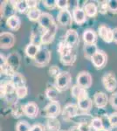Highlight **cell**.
I'll list each match as a JSON object with an SVG mask.
<instances>
[{"mask_svg":"<svg viewBox=\"0 0 117 131\" xmlns=\"http://www.w3.org/2000/svg\"><path fill=\"white\" fill-rule=\"evenodd\" d=\"M72 85V76L69 72L62 71L55 78V86L59 92L67 90Z\"/></svg>","mask_w":117,"mask_h":131,"instance_id":"cell-1","label":"cell"},{"mask_svg":"<svg viewBox=\"0 0 117 131\" xmlns=\"http://www.w3.org/2000/svg\"><path fill=\"white\" fill-rule=\"evenodd\" d=\"M51 57V52L47 48H41L34 58V63L39 67H44L49 64Z\"/></svg>","mask_w":117,"mask_h":131,"instance_id":"cell-2","label":"cell"},{"mask_svg":"<svg viewBox=\"0 0 117 131\" xmlns=\"http://www.w3.org/2000/svg\"><path fill=\"white\" fill-rule=\"evenodd\" d=\"M77 105H78L79 109L83 112H88L92 108L93 101L89 98L88 94L86 91V89L83 90L82 93L80 94V95L78 97Z\"/></svg>","mask_w":117,"mask_h":131,"instance_id":"cell-3","label":"cell"},{"mask_svg":"<svg viewBox=\"0 0 117 131\" xmlns=\"http://www.w3.org/2000/svg\"><path fill=\"white\" fill-rule=\"evenodd\" d=\"M102 84L108 92L113 93L117 88V79L115 74L112 72L106 73L102 77Z\"/></svg>","mask_w":117,"mask_h":131,"instance_id":"cell-4","label":"cell"},{"mask_svg":"<svg viewBox=\"0 0 117 131\" xmlns=\"http://www.w3.org/2000/svg\"><path fill=\"white\" fill-rule=\"evenodd\" d=\"M91 62L93 63V67L96 69H102L108 62V55L104 51L102 50H98L96 53L94 54L92 59H91Z\"/></svg>","mask_w":117,"mask_h":131,"instance_id":"cell-5","label":"cell"},{"mask_svg":"<svg viewBox=\"0 0 117 131\" xmlns=\"http://www.w3.org/2000/svg\"><path fill=\"white\" fill-rule=\"evenodd\" d=\"M76 82L77 85H79L80 88H84V89H88L90 88L93 84V78L92 75L86 71H81L79 73L76 78Z\"/></svg>","mask_w":117,"mask_h":131,"instance_id":"cell-6","label":"cell"},{"mask_svg":"<svg viewBox=\"0 0 117 131\" xmlns=\"http://www.w3.org/2000/svg\"><path fill=\"white\" fill-rule=\"evenodd\" d=\"M61 112V107L59 101H50L44 108L45 116L48 118H56Z\"/></svg>","mask_w":117,"mask_h":131,"instance_id":"cell-7","label":"cell"},{"mask_svg":"<svg viewBox=\"0 0 117 131\" xmlns=\"http://www.w3.org/2000/svg\"><path fill=\"white\" fill-rule=\"evenodd\" d=\"M16 38L12 32H2L0 34V46L1 49H10L15 45Z\"/></svg>","mask_w":117,"mask_h":131,"instance_id":"cell-8","label":"cell"},{"mask_svg":"<svg viewBox=\"0 0 117 131\" xmlns=\"http://www.w3.org/2000/svg\"><path fill=\"white\" fill-rule=\"evenodd\" d=\"M38 23L43 30H49L56 25L54 17H52V14L48 13V12H43L40 16Z\"/></svg>","mask_w":117,"mask_h":131,"instance_id":"cell-9","label":"cell"},{"mask_svg":"<svg viewBox=\"0 0 117 131\" xmlns=\"http://www.w3.org/2000/svg\"><path fill=\"white\" fill-rule=\"evenodd\" d=\"M98 34L102 39V40L106 43H111L114 41V34H113V29L108 27L106 25H101L98 27Z\"/></svg>","mask_w":117,"mask_h":131,"instance_id":"cell-10","label":"cell"},{"mask_svg":"<svg viewBox=\"0 0 117 131\" xmlns=\"http://www.w3.org/2000/svg\"><path fill=\"white\" fill-rule=\"evenodd\" d=\"M79 110H80V109H79V107H78V105L73 104V103L67 104L64 107V108L62 110L63 119L66 120V121H69L70 119L77 116Z\"/></svg>","mask_w":117,"mask_h":131,"instance_id":"cell-11","label":"cell"},{"mask_svg":"<svg viewBox=\"0 0 117 131\" xmlns=\"http://www.w3.org/2000/svg\"><path fill=\"white\" fill-rule=\"evenodd\" d=\"M57 21L59 25H63V26L70 25L73 22V14L68 9L59 10L57 15Z\"/></svg>","mask_w":117,"mask_h":131,"instance_id":"cell-12","label":"cell"},{"mask_svg":"<svg viewBox=\"0 0 117 131\" xmlns=\"http://www.w3.org/2000/svg\"><path fill=\"white\" fill-rule=\"evenodd\" d=\"M5 62L8 67L16 73L20 67V56L18 52H14L9 54L7 58H5Z\"/></svg>","mask_w":117,"mask_h":131,"instance_id":"cell-13","label":"cell"},{"mask_svg":"<svg viewBox=\"0 0 117 131\" xmlns=\"http://www.w3.org/2000/svg\"><path fill=\"white\" fill-rule=\"evenodd\" d=\"M57 29H58V26H57V24H56L54 26H52V28H50L49 30H44L43 32H42L40 43L44 44V45H47V44L52 43L54 39L55 35H56Z\"/></svg>","mask_w":117,"mask_h":131,"instance_id":"cell-14","label":"cell"},{"mask_svg":"<svg viewBox=\"0 0 117 131\" xmlns=\"http://www.w3.org/2000/svg\"><path fill=\"white\" fill-rule=\"evenodd\" d=\"M65 43L71 48L74 47L79 43V34L73 29H69L67 31L65 35V39H63Z\"/></svg>","mask_w":117,"mask_h":131,"instance_id":"cell-15","label":"cell"},{"mask_svg":"<svg viewBox=\"0 0 117 131\" xmlns=\"http://www.w3.org/2000/svg\"><path fill=\"white\" fill-rule=\"evenodd\" d=\"M39 112V106L33 101L27 102L26 104L24 105V113L27 117L31 119H34L38 116Z\"/></svg>","mask_w":117,"mask_h":131,"instance_id":"cell-16","label":"cell"},{"mask_svg":"<svg viewBox=\"0 0 117 131\" xmlns=\"http://www.w3.org/2000/svg\"><path fill=\"white\" fill-rule=\"evenodd\" d=\"M93 102L99 108H104L109 102V99L103 92H96L93 95Z\"/></svg>","mask_w":117,"mask_h":131,"instance_id":"cell-17","label":"cell"},{"mask_svg":"<svg viewBox=\"0 0 117 131\" xmlns=\"http://www.w3.org/2000/svg\"><path fill=\"white\" fill-rule=\"evenodd\" d=\"M16 86L10 81L1 82V98L12 95L16 92Z\"/></svg>","mask_w":117,"mask_h":131,"instance_id":"cell-18","label":"cell"},{"mask_svg":"<svg viewBox=\"0 0 117 131\" xmlns=\"http://www.w3.org/2000/svg\"><path fill=\"white\" fill-rule=\"evenodd\" d=\"M73 19L77 25H82L86 22L87 15L83 8L77 7L73 10Z\"/></svg>","mask_w":117,"mask_h":131,"instance_id":"cell-19","label":"cell"},{"mask_svg":"<svg viewBox=\"0 0 117 131\" xmlns=\"http://www.w3.org/2000/svg\"><path fill=\"white\" fill-rule=\"evenodd\" d=\"M82 38L85 44H88V45L96 44L97 35L95 33V31L92 30V29H87V30H85L84 32H83Z\"/></svg>","mask_w":117,"mask_h":131,"instance_id":"cell-20","label":"cell"},{"mask_svg":"<svg viewBox=\"0 0 117 131\" xmlns=\"http://www.w3.org/2000/svg\"><path fill=\"white\" fill-rule=\"evenodd\" d=\"M6 25L10 30L18 31L21 26V20L19 17H18L17 15L8 17L7 19H6Z\"/></svg>","mask_w":117,"mask_h":131,"instance_id":"cell-21","label":"cell"},{"mask_svg":"<svg viewBox=\"0 0 117 131\" xmlns=\"http://www.w3.org/2000/svg\"><path fill=\"white\" fill-rule=\"evenodd\" d=\"M40 49H41V47H40L39 45H38V44H34V43H30L25 46V54H26L27 57H29V58L33 59V60H34V58L38 54V52H39Z\"/></svg>","mask_w":117,"mask_h":131,"instance_id":"cell-22","label":"cell"},{"mask_svg":"<svg viewBox=\"0 0 117 131\" xmlns=\"http://www.w3.org/2000/svg\"><path fill=\"white\" fill-rule=\"evenodd\" d=\"M83 10H84L87 17L93 18V17H94L97 14L98 10H99V8H98V6L95 5L94 3L89 2V3L85 4L84 7H83Z\"/></svg>","mask_w":117,"mask_h":131,"instance_id":"cell-23","label":"cell"},{"mask_svg":"<svg viewBox=\"0 0 117 131\" xmlns=\"http://www.w3.org/2000/svg\"><path fill=\"white\" fill-rule=\"evenodd\" d=\"M10 81L14 84L16 88H18V86H25V78L23 74H21L18 72H16L13 75L10 77Z\"/></svg>","mask_w":117,"mask_h":131,"instance_id":"cell-24","label":"cell"},{"mask_svg":"<svg viewBox=\"0 0 117 131\" xmlns=\"http://www.w3.org/2000/svg\"><path fill=\"white\" fill-rule=\"evenodd\" d=\"M46 128L48 131H60V123L57 118H48L46 121Z\"/></svg>","mask_w":117,"mask_h":131,"instance_id":"cell-25","label":"cell"},{"mask_svg":"<svg viewBox=\"0 0 117 131\" xmlns=\"http://www.w3.org/2000/svg\"><path fill=\"white\" fill-rule=\"evenodd\" d=\"M99 50L96 46V44L93 45H88V44H85L84 45V55L87 59L91 60L92 57L96 53V52Z\"/></svg>","mask_w":117,"mask_h":131,"instance_id":"cell-26","label":"cell"},{"mask_svg":"<svg viewBox=\"0 0 117 131\" xmlns=\"http://www.w3.org/2000/svg\"><path fill=\"white\" fill-rule=\"evenodd\" d=\"M59 91L57 89L56 86H48L46 89V95L51 101H56L59 95Z\"/></svg>","mask_w":117,"mask_h":131,"instance_id":"cell-27","label":"cell"},{"mask_svg":"<svg viewBox=\"0 0 117 131\" xmlns=\"http://www.w3.org/2000/svg\"><path fill=\"white\" fill-rule=\"evenodd\" d=\"M16 10L20 13H27L29 12V7L27 5V1L25 0H20V1H13Z\"/></svg>","mask_w":117,"mask_h":131,"instance_id":"cell-28","label":"cell"},{"mask_svg":"<svg viewBox=\"0 0 117 131\" xmlns=\"http://www.w3.org/2000/svg\"><path fill=\"white\" fill-rule=\"evenodd\" d=\"M76 60V53L72 52L71 53L67 54L65 56H60V62L63 65L66 66H71L73 65Z\"/></svg>","mask_w":117,"mask_h":131,"instance_id":"cell-29","label":"cell"},{"mask_svg":"<svg viewBox=\"0 0 117 131\" xmlns=\"http://www.w3.org/2000/svg\"><path fill=\"white\" fill-rule=\"evenodd\" d=\"M42 13H43V12H42L39 8L31 9V10H29V12H27V18H28V19L30 21L36 22V21H39Z\"/></svg>","mask_w":117,"mask_h":131,"instance_id":"cell-30","label":"cell"},{"mask_svg":"<svg viewBox=\"0 0 117 131\" xmlns=\"http://www.w3.org/2000/svg\"><path fill=\"white\" fill-rule=\"evenodd\" d=\"M12 115H13L14 117H19L25 113H24V106L20 105L19 103H17L14 102L13 105L12 107Z\"/></svg>","mask_w":117,"mask_h":131,"instance_id":"cell-31","label":"cell"},{"mask_svg":"<svg viewBox=\"0 0 117 131\" xmlns=\"http://www.w3.org/2000/svg\"><path fill=\"white\" fill-rule=\"evenodd\" d=\"M91 126L93 129H95V131L100 130V129H103L104 126H103V122L102 120L99 117H93L92 120H91Z\"/></svg>","mask_w":117,"mask_h":131,"instance_id":"cell-32","label":"cell"},{"mask_svg":"<svg viewBox=\"0 0 117 131\" xmlns=\"http://www.w3.org/2000/svg\"><path fill=\"white\" fill-rule=\"evenodd\" d=\"M15 94H16V97L18 99H24L28 94V88H27L26 86H18V88H16Z\"/></svg>","mask_w":117,"mask_h":131,"instance_id":"cell-33","label":"cell"},{"mask_svg":"<svg viewBox=\"0 0 117 131\" xmlns=\"http://www.w3.org/2000/svg\"><path fill=\"white\" fill-rule=\"evenodd\" d=\"M31 126L26 121H19L16 125V131H30Z\"/></svg>","mask_w":117,"mask_h":131,"instance_id":"cell-34","label":"cell"},{"mask_svg":"<svg viewBox=\"0 0 117 131\" xmlns=\"http://www.w3.org/2000/svg\"><path fill=\"white\" fill-rule=\"evenodd\" d=\"M83 90H84V88H80V86H79V85L75 84V85H73V86H72V89H71L72 96H73V98H75L76 100H77L78 97L80 95V94L82 93Z\"/></svg>","mask_w":117,"mask_h":131,"instance_id":"cell-35","label":"cell"},{"mask_svg":"<svg viewBox=\"0 0 117 131\" xmlns=\"http://www.w3.org/2000/svg\"><path fill=\"white\" fill-rule=\"evenodd\" d=\"M108 12L113 14H117V0H109L108 1Z\"/></svg>","mask_w":117,"mask_h":131,"instance_id":"cell-36","label":"cell"},{"mask_svg":"<svg viewBox=\"0 0 117 131\" xmlns=\"http://www.w3.org/2000/svg\"><path fill=\"white\" fill-rule=\"evenodd\" d=\"M108 122L112 128H117V112H114L108 115Z\"/></svg>","mask_w":117,"mask_h":131,"instance_id":"cell-37","label":"cell"},{"mask_svg":"<svg viewBox=\"0 0 117 131\" xmlns=\"http://www.w3.org/2000/svg\"><path fill=\"white\" fill-rule=\"evenodd\" d=\"M57 7L59 10H67L69 7V1L67 0H57Z\"/></svg>","mask_w":117,"mask_h":131,"instance_id":"cell-38","label":"cell"},{"mask_svg":"<svg viewBox=\"0 0 117 131\" xmlns=\"http://www.w3.org/2000/svg\"><path fill=\"white\" fill-rule=\"evenodd\" d=\"M48 72H49V74H50V76H52V77H54V78H56L57 76L60 73L59 68L57 67V66H52V67L49 68Z\"/></svg>","mask_w":117,"mask_h":131,"instance_id":"cell-39","label":"cell"},{"mask_svg":"<svg viewBox=\"0 0 117 131\" xmlns=\"http://www.w3.org/2000/svg\"><path fill=\"white\" fill-rule=\"evenodd\" d=\"M43 5L48 9H54L57 7V1L56 0H45L43 1Z\"/></svg>","mask_w":117,"mask_h":131,"instance_id":"cell-40","label":"cell"},{"mask_svg":"<svg viewBox=\"0 0 117 131\" xmlns=\"http://www.w3.org/2000/svg\"><path fill=\"white\" fill-rule=\"evenodd\" d=\"M109 103L112 106V107H114V109L117 110V92L113 93L109 98Z\"/></svg>","mask_w":117,"mask_h":131,"instance_id":"cell-41","label":"cell"},{"mask_svg":"<svg viewBox=\"0 0 117 131\" xmlns=\"http://www.w3.org/2000/svg\"><path fill=\"white\" fill-rule=\"evenodd\" d=\"M99 8V12H101V14H105L107 13V12L108 10V1H103V2H101V4L98 6Z\"/></svg>","mask_w":117,"mask_h":131,"instance_id":"cell-42","label":"cell"},{"mask_svg":"<svg viewBox=\"0 0 117 131\" xmlns=\"http://www.w3.org/2000/svg\"><path fill=\"white\" fill-rule=\"evenodd\" d=\"M78 128L80 131H91L92 126L88 122H81L78 125Z\"/></svg>","mask_w":117,"mask_h":131,"instance_id":"cell-43","label":"cell"},{"mask_svg":"<svg viewBox=\"0 0 117 131\" xmlns=\"http://www.w3.org/2000/svg\"><path fill=\"white\" fill-rule=\"evenodd\" d=\"M30 131H46V127L43 124L36 123L34 125L31 126V130Z\"/></svg>","mask_w":117,"mask_h":131,"instance_id":"cell-44","label":"cell"},{"mask_svg":"<svg viewBox=\"0 0 117 131\" xmlns=\"http://www.w3.org/2000/svg\"><path fill=\"white\" fill-rule=\"evenodd\" d=\"M39 4V1H34V0H27V5H28L29 10L36 9Z\"/></svg>","mask_w":117,"mask_h":131,"instance_id":"cell-45","label":"cell"},{"mask_svg":"<svg viewBox=\"0 0 117 131\" xmlns=\"http://www.w3.org/2000/svg\"><path fill=\"white\" fill-rule=\"evenodd\" d=\"M113 34H114V42L117 44V27L113 29Z\"/></svg>","mask_w":117,"mask_h":131,"instance_id":"cell-46","label":"cell"},{"mask_svg":"<svg viewBox=\"0 0 117 131\" xmlns=\"http://www.w3.org/2000/svg\"><path fill=\"white\" fill-rule=\"evenodd\" d=\"M68 131H80V130L79 129L78 126H73V127H71V128H69Z\"/></svg>","mask_w":117,"mask_h":131,"instance_id":"cell-47","label":"cell"},{"mask_svg":"<svg viewBox=\"0 0 117 131\" xmlns=\"http://www.w3.org/2000/svg\"><path fill=\"white\" fill-rule=\"evenodd\" d=\"M97 131H108V130L106 129V128H103V129H100V130H97Z\"/></svg>","mask_w":117,"mask_h":131,"instance_id":"cell-48","label":"cell"},{"mask_svg":"<svg viewBox=\"0 0 117 131\" xmlns=\"http://www.w3.org/2000/svg\"><path fill=\"white\" fill-rule=\"evenodd\" d=\"M60 131H68V130H60Z\"/></svg>","mask_w":117,"mask_h":131,"instance_id":"cell-49","label":"cell"}]
</instances>
